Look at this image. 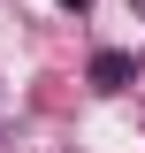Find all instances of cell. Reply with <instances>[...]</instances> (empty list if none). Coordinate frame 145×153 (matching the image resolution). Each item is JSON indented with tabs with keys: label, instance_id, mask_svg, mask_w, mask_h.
<instances>
[{
	"label": "cell",
	"instance_id": "cell-1",
	"mask_svg": "<svg viewBox=\"0 0 145 153\" xmlns=\"http://www.w3.org/2000/svg\"><path fill=\"white\" fill-rule=\"evenodd\" d=\"M130 76H138V61H130V54H92V92H122Z\"/></svg>",
	"mask_w": 145,
	"mask_h": 153
},
{
	"label": "cell",
	"instance_id": "cell-2",
	"mask_svg": "<svg viewBox=\"0 0 145 153\" xmlns=\"http://www.w3.org/2000/svg\"><path fill=\"white\" fill-rule=\"evenodd\" d=\"M61 8H69V16H84V8H92V0H61Z\"/></svg>",
	"mask_w": 145,
	"mask_h": 153
}]
</instances>
